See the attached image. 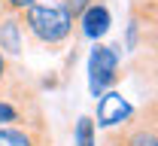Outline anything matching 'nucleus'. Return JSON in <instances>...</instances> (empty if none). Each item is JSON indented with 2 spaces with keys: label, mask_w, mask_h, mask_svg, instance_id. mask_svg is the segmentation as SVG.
I'll list each match as a JSON object with an SVG mask.
<instances>
[{
  "label": "nucleus",
  "mask_w": 158,
  "mask_h": 146,
  "mask_svg": "<svg viewBox=\"0 0 158 146\" xmlns=\"http://www.w3.org/2000/svg\"><path fill=\"white\" fill-rule=\"evenodd\" d=\"M0 125H27V128H46V125H37L27 119V106L24 104H15L9 94L0 98Z\"/></svg>",
  "instance_id": "nucleus-8"
},
{
  "label": "nucleus",
  "mask_w": 158,
  "mask_h": 146,
  "mask_svg": "<svg viewBox=\"0 0 158 146\" xmlns=\"http://www.w3.org/2000/svg\"><path fill=\"white\" fill-rule=\"evenodd\" d=\"M122 79V55L118 46H106V43H94L91 55H88V91L98 101L103 91H110L113 85Z\"/></svg>",
  "instance_id": "nucleus-3"
},
{
  "label": "nucleus",
  "mask_w": 158,
  "mask_h": 146,
  "mask_svg": "<svg viewBox=\"0 0 158 146\" xmlns=\"http://www.w3.org/2000/svg\"><path fill=\"white\" fill-rule=\"evenodd\" d=\"M31 3H37V0H0V9H6V12H21V9H27Z\"/></svg>",
  "instance_id": "nucleus-13"
},
{
  "label": "nucleus",
  "mask_w": 158,
  "mask_h": 146,
  "mask_svg": "<svg viewBox=\"0 0 158 146\" xmlns=\"http://www.w3.org/2000/svg\"><path fill=\"white\" fill-rule=\"evenodd\" d=\"M91 3H94V0H61V6H64V9H67L73 19H79V15H82V12H85Z\"/></svg>",
  "instance_id": "nucleus-11"
},
{
  "label": "nucleus",
  "mask_w": 158,
  "mask_h": 146,
  "mask_svg": "<svg viewBox=\"0 0 158 146\" xmlns=\"http://www.w3.org/2000/svg\"><path fill=\"white\" fill-rule=\"evenodd\" d=\"M140 19L134 15V19L128 21V34H125V46H128V52H137L140 49Z\"/></svg>",
  "instance_id": "nucleus-10"
},
{
  "label": "nucleus",
  "mask_w": 158,
  "mask_h": 146,
  "mask_svg": "<svg viewBox=\"0 0 158 146\" xmlns=\"http://www.w3.org/2000/svg\"><path fill=\"white\" fill-rule=\"evenodd\" d=\"M98 146H158V116L155 104L134 110V116L128 122H122L118 128H110L106 137Z\"/></svg>",
  "instance_id": "nucleus-2"
},
{
  "label": "nucleus",
  "mask_w": 158,
  "mask_h": 146,
  "mask_svg": "<svg viewBox=\"0 0 158 146\" xmlns=\"http://www.w3.org/2000/svg\"><path fill=\"white\" fill-rule=\"evenodd\" d=\"M9 82H12V64H9V58L0 52V91L3 88H9Z\"/></svg>",
  "instance_id": "nucleus-12"
},
{
  "label": "nucleus",
  "mask_w": 158,
  "mask_h": 146,
  "mask_svg": "<svg viewBox=\"0 0 158 146\" xmlns=\"http://www.w3.org/2000/svg\"><path fill=\"white\" fill-rule=\"evenodd\" d=\"M76 146H98V128L91 116H79L76 122Z\"/></svg>",
  "instance_id": "nucleus-9"
},
{
  "label": "nucleus",
  "mask_w": 158,
  "mask_h": 146,
  "mask_svg": "<svg viewBox=\"0 0 158 146\" xmlns=\"http://www.w3.org/2000/svg\"><path fill=\"white\" fill-rule=\"evenodd\" d=\"M21 31L43 49H61L73 40L76 19L61 6V0H37L19 12Z\"/></svg>",
  "instance_id": "nucleus-1"
},
{
  "label": "nucleus",
  "mask_w": 158,
  "mask_h": 146,
  "mask_svg": "<svg viewBox=\"0 0 158 146\" xmlns=\"http://www.w3.org/2000/svg\"><path fill=\"white\" fill-rule=\"evenodd\" d=\"M0 52L12 61L24 52V31H21L19 12H6L0 9Z\"/></svg>",
  "instance_id": "nucleus-6"
},
{
  "label": "nucleus",
  "mask_w": 158,
  "mask_h": 146,
  "mask_svg": "<svg viewBox=\"0 0 158 146\" xmlns=\"http://www.w3.org/2000/svg\"><path fill=\"white\" fill-rule=\"evenodd\" d=\"M0 146H49V134L46 128L0 125Z\"/></svg>",
  "instance_id": "nucleus-7"
},
{
  "label": "nucleus",
  "mask_w": 158,
  "mask_h": 146,
  "mask_svg": "<svg viewBox=\"0 0 158 146\" xmlns=\"http://www.w3.org/2000/svg\"><path fill=\"white\" fill-rule=\"evenodd\" d=\"M134 116V106L128 104V98H122V91H103L98 101V122L94 128H118L122 122H128Z\"/></svg>",
  "instance_id": "nucleus-4"
},
{
  "label": "nucleus",
  "mask_w": 158,
  "mask_h": 146,
  "mask_svg": "<svg viewBox=\"0 0 158 146\" xmlns=\"http://www.w3.org/2000/svg\"><path fill=\"white\" fill-rule=\"evenodd\" d=\"M79 24V34L85 37V40H94L100 43L106 34H110V24H113V15H110V6L103 3V0H94L82 15L76 19Z\"/></svg>",
  "instance_id": "nucleus-5"
}]
</instances>
